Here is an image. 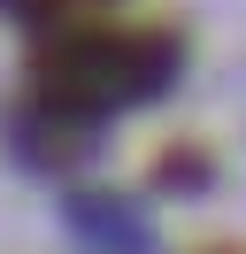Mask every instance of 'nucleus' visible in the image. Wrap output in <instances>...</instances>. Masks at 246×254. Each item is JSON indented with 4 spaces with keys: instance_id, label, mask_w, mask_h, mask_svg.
<instances>
[{
    "instance_id": "f257e3e1",
    "label": "nucleus",
    "mask_w": 246,
    "mask_h": 254,
    "mask_svg": "<svg viewBox=\"0 0 246 254\" xmlns=\"http://www.w3.org/2000/svg\"><path fill=\"white\" fill-rule=\"evenodd\" d=\"M169 69V39L162 31H131L108 16H77L39 47L31 77H39V108L54 124H92V116L123 108V100L154 93Z\"/></svg>"
},
{
    "instance_id": "f03ea898",
    "label": "nucleus",
    "mask_w": 246,
    "mask_h": 254,
    "mask_svg": "<svg viewBox=\"0 0 246 254\" xmlns=\"http://www.w3.org/2000/svg\"><path fill=\"white\" fill-rule=\"evenodd\" d=\"M8 8H23L31 23H54V31L77 23V16H100V0H8Z\"/></svg>"
}]
</instances>
